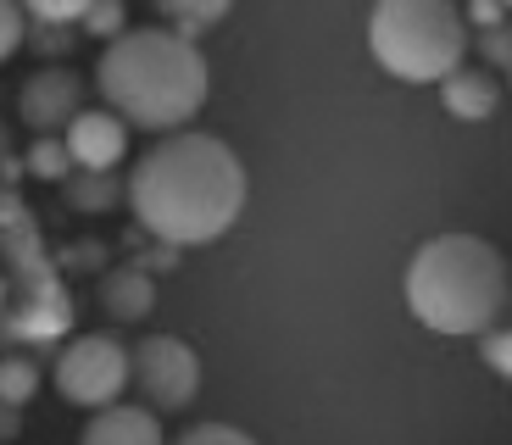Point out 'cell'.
<instances>
[{
    "mask_svg": "<svg viewBox=\"0 0 512 445\" xmlns=\"http://www.w3.org/2000/svg\"><path fill=\"white\" fill-rule=\"evenodd\" d=\"M462 23H468V34H479V28H501L507 23V0H457Z\"/></svg>",
    "mask_w": 512,
    "mask_h": 445,
    "instance_id": "cell-23",
    "label": "cell"
},
{
    "mask_svg": "<svg viewBox=\"0 0 512 445\" xmlns=\"http://www.w3.org/2000/svg\"><path fill=\"white\" fill-rule=\"evenodd\" d=\"M468 45L479 51L485 73H501V67L512 62V34H507V23H501V28H479V34H468Z\"/></svg>",
    "mask_w": 512,
    "mask_h": 445,
    "instance_id": "cell-20",
    "label": "cell"
},
{
    "mask_svg": "<svg viewBox=\"0 0 512 445\" xmlns=\"http://www.w3.org/2000/svg\"><path fill=\"white\" fill-rule=\"evenodd\" d=\"M62 145H67V156H73V167L112 173L128 156V123H117L106 106H84V112L62 128Z\"/></svg>",
    "mask_w": 512,
    "mask_h": 445,
    "instance_id": "cell-9",
    "label": "cell"
},
{
    "mask_svg": "<svg viewBox=\"0 0 512 445\" xmlns=\"http://www.w3.org/2000/svg\"><path fill=\"white\" fill-rule=\"evenodd\" d=\"M167 445H256V440L245 429H234V423H190L179 440H167Z\"/></svg>",
    "mask_w": 512,
    "mask_h": 445,
    "instance_id": "cell-21",
    "label": "cell"
},
{
    "mask_svg": "<svg viewBox=\"0 0 512 445\" xmlns=\"http://www.w3.org/2000/svg\"><path fill=\"white\" fill-rule=\"evenodd\" d=\"M62 201L73 206V212H84V217H101V212H112V206L123 201V178H117V167L112 173L73 167V173L62 178Z\"/></svg>",
    "mask_w": 512,
    "mask_h": 445,
    "instance_id": "cell-13",
    "label": "cell"
},
{
    "mask_svg": "<svg viewBox=\"0 0 512 445\" xmlns=\"http://www.w3.org/2000/svg\"><path fill=\"white\" fill-rule=\"evenodd\" d=\"M78 445H167V440H162V423H156L151 407H123V401H112V407L90 412Z\"/></svg>",
    "mask_w": 512,
    "mask_h": 445,
    "instance_id": "cell-11",
    "label": "cell"
},
{
    "mask_svg": "<svg viewBox=\"0 0 512 445\" xmlns=\"http://www.w3.org/2000/svg\"><path fill=\"white\" fill-rule=\"evenodd\" d=\"M90 89L106 101V112L117 123L173 134L206 106L212 73H206V56L195 39L151 23V28H123L117 39H106Z\"/></svg>",
    "mask_w": 512,
    "mask_h": 445,
    "instance_id": "cell-2",
    "label": "cell"
},
{
    "mask_svg": "<svg viewBox=\"0 0 512 445\" xmlns=\"http://www.w3.org/2000/svg\"><path fill=\"white\" fill-rule=\"evenodd\" d=\"M23 51L45 56V62H56V56L73 51V28H51V23H23Z\"/></svg>",
    "mask_w": 512,
    "mask_h": 445,
    "instance_id": "cell-19",
    "label": "cell"
},
{
    "mask_svg": "<svg viewBox=\"0 0 512 445\" xmlns=\"http://www.w3.org/2000/svg\"><path fill=\"white\" fill-rule=\"evenodd\" d=\"M0 273L12 290V334L17 340H56L73 323V295L62 290V273L39 245V223L12 190H0Z\"/></svg>",
    "mask_w": 512,
    "mask_h": 445,
    "instance_id": "cell-5",
    "label": "cell"
},
{
    "mask_svg": "<svg viewBox=\"0 0 512 445\" xmlns=\"http://www.w3.org/2000/svg\"><path fill=\"white\" fill-rule=\"evenodd\" d=\"M90 0H17L23 23H51V28H78Z\"/></svg>",
    "mask_w": 512,
    "mask_h": 445,
    "instance_id": "cell-17",
    "label": "cell"
},
{
    "mask_svg": "<svg viewBox=\"0 0 512 445\" xmlns=\"http://www.w3.org/2000/svg\"><path fill=\"white\" fill-rule=\"evenodd\" d=\"M474 340H479V356H485V368L496 373V379H512V334L496 323V329L474 334Z\"/></svg>",
    "mask_w": 512,
    "mask_h": 445,
    "instance_id": "cell-22",
    "label": "cell"
},
{
    "mask_svg": "<svg viewBox=\"0 0 512 445\" xmlns=\"http://www.w3.org/2000/svg\"><path fill=\"white\" fill-rule=\"evenodd\" d=\"M6 301H12V290H6V273H0V312H6Z\"/></svg>",
    "mask_w": 512,
    "mask_h": 445,
    "instance_id": "cell-27",
    "label": "cell"
},
{
    "mask_svg": "<svg viewBox=\"0 0 512 445\" xmlns=\"http://www.w3.org/2000/svg\"><path fill=\"white\" fill-rule=\"evenodd\" d=\"M56 390L84 412L112 407L128 390V345L112 334H78L56 351Z\"/></svg>",
    "mask_w": 512,
    "mask_h": 445,
    "instance_id": "cell-7",
    "label": "cell"
},
{
    "mask_svg": "<svg viewBox=\"0 0 512 445\" xmlns=\"http://www.w3.org/2000/svg\"><path fill=\"white\" fill-rule=\"evenodd\" d=\"M17 429H23V412H17V407H0V445L12 440Z\"/></svg>",
    "mask_w": 512,
    "mask_h": 445,
    "instance_id": "cell-25",
    "label": "cell"
},
{
    "mask_svg": "<svg viewBox=\"0 0 512 445\" xmlns=\"http://www.w3.org/2000/svg\"><path fill=\"white\" fill-rule=\"evenodd\" d=\"M245 162L218 134L173 128L134 162L123 178V201L156 245H212L240 223L245 212Z\"/></svg>",
    "mask_w": 512,
    "mask_h": 445,
    "instance_id": "cell-1",
    "label": "cell"
},
{
    "mask_svg": "<svg viewBox=\"0 0 512 445\" xmlns=\"http://www.w3.org/2000/svg\"><path fill=\"white\" fill-rule=\"evenodd\" d=\"M17 51H23V12H17V0H0V67Z\"/></svg>",
    "mask_w": 512,
    "mask_h": 445,
    "instance_id": "cell-24",
    "label": "cell"
},
{
    "mask_svg": "<svg viewBox=\"0 0 512 445\" xmlns=\"http://www.w3.org/2000/svg\"><path fill=\"white\" fill-rule=\"evenodd\" d=\"M151 6L173 23V34L195 39V34H206V28H218L234 0H151Z\"/></svg>",
    "mask_w": 512,
    "mask_h": 445,
    "instance_id": "cell-14",
    "label": "cell"
},
{
    "mask_svg": "<svg viewBox=\"0 0 512 445\" xmlns=\"http://www.w3.org/2000/svg\"><path fill=\"white\" fill-rule=\"evenodd\" d=\"M368 51L401 84H440L468 56L457 0H379L368 17Z\"/></svg>",
    "mask_w": 512,
    "mask_h": 445,
    "instance_id": "cell-4",
    "label": "cell"
},
{
    "mask_svg": "<svg viewBox=\"0 0 512 445\" xmlns=\"http://www.w3.org/2000/svg\"><path fill=\"white\" fill-rule=\"evenodd\" d=\"M95 301L112 323H145L156 306V279L145 273L140 262H123V267H106L101 284H95Z\"/></svg>",
    "mask_w": 512,
    "mask_h": 445,
    "instance_id": "cell-10",
    "label": "cell"
},
{
    "mask_svg": "<svg viewBox=\"0 0 512 445\" xmlns=\"http://www.w3.org/2000/svg\"><path fill=\"white\" fill-rule=\"evenodd\" d=\"M90 106V84L73 73V67H39L17 84V117H23L28 134H62L78 112Z\"/></svg>",
    "mask_w": 512,
    "mask_h": 445,
    "instance_id": "cell-8",
    "label": "cell"
},
{
    "mask_svg": "<svg viewBox=\"0 0 512 445\" xmlns=\"http://www.w3.org/2000/svg\"><path fill=\"white\" fill-rule=\"evenodd\" d=\"M23 173L45 178V184H62V178L73 173V156H67L62 134H34V145L23 151Z\"/></svg>",
    "mask_w": 512,
    "mask_h": 445,
    "instance_id": "cell-16",
    "label": "cell"
},
{
    "mask_svg": "<svg viewBox=\"0 0 512 445\" xmlns=\"http://www.w3.org/2000/svg\"><path fill=\"white\" fill-rule=\"evenodd\" d=\"M12 156V134H6V123H0V162Z\"/></svg>",
    "mask_w": 512,
    "mask_h": 445,
    "instance_id": "cell-26",
    "label": "cell"
},
{
    "mask_svg": "<svg viewBox=\"0 0 512 445\" xmlns=\"http://www.w3.org/2000/svg\"><path fill=\"white\" fill-rule=\"evenodd\" d=\"M78 28H84L90 39H117L128 28L123 0H90V6H84V17H78Z\"/></svg>",
    "mask_w": 512,
    "mask_h": 445,
    "instance_id": "cell-18",
    "label": "cell"
},
{
    "mask_svg": "<svg viewBox=\"0 0 512 445\" xmlns=\"http://www.w3.org/2000/svg\"><path fill=\"white\" fill-rule=\"evenodd\" d=\"M34 395H39V368H34V356L6 351V356H0V407H17V412H23Z\"/></svg>",
    "mask_w": 512,
    "mask_h": 445,
    "instance_id": "cell-15",
    "label": "cell"
},
{
    "mask_svg": "<svg viewBox=\"0 0 512 445\" xmlns=\"http://www.w3.org/2000/svg\"><path fill=\"white\" fill-rule=\"evenodd\" d=\"M128 384L140 390V401L156 418L184 412L201 390V356L179 334H145L140 345H128Z\"/></svg>",
    "mask_w": 512,
    "mask_h": 445,
    "instance_id": "cell-6",
    "label": "cell"
},
{
    "mask_svg": "<svg viewBox=\"0 0 512 445\" xmlns=\"http://www.w3.org/2000/svg\"><path fill=\"white\" fill-rule=\"evenodd\" d=\"M407 312L435 334H485L507 312V256L479 234H435L407 262Z\"/></svg>",
    "mask_w": 512,
    "mask_h": 445,
    "instance_id": "cell-3",
    "label": "cell"
},
{
    "mask_svg": "<svg viewBox=\"0 0 512 445\" xmlns=\"http://www.w3.org/2000/svg\"><path fill=\"white\" fill-rule=\"evenodd\" d=\"M440 101H446V112L462 117V123H485L501 106V84L485 67H451V73L440 78Z\"/></svg>",
    "mask_w": 512,
    "mask_h": 445,
    "instance_id": "cell-12",
    "label": "cell"
}]
</instances>
